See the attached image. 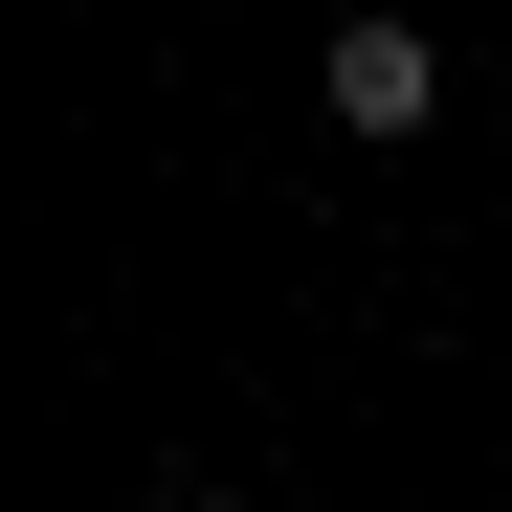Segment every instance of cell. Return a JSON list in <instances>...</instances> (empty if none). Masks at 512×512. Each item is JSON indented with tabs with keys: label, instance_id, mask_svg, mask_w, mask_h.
I'll list each match as a JSON object with an SVG mask.
<instances>
[{
	"label": "cell",
	"instance_id": "cell-1",
	"mask_svg": "<svg viewBox=\"0 0 512 512\" xmlns=\"http://www.w3.org/2000/svg\"><path fill=\"white\" fill-rule=\"evenodd\" d=\"M334 112H357V134H423V112H446V45H423V23H334Z\"/></svg>",
	"mask_w": 512,
	"mask_h": 512
},
{
	"label": "cell",
	"instance_id": "cell-2",
	"mask_svg": "<svg viewBox=\"0 0 512 512\" xmlns=\"http://www.w3.org/2000/svg\"><path fill=\"white\" fill-rule=\"evenodd\" d=\"M156 512H223V490H156Z\"/></svg>",
	"mask_w": 512,
	"mask_h": 512
}]
</instances>
